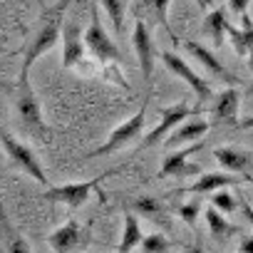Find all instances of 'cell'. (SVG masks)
Here are the masks:
<instances>
[{
    "instance_id": "603a6c76",
    "label": "cell",
    "mask_w": 253,
    "mask_h": 253,
    "mask_svg": "<svg viewBox=\"0 0 253 253\" xmlns=\"http://www.w3.org/2000/svg\"><path fill=\"white\" fill-rule=\"evenodd\" d=\"M99 5L104 8V13H107V18L112 20V25H114V33L122 38L124 35V0H99Z\"/></svg>"
},
{
    "instance_id": "2e32d148",
    "label": "cell",
    "mask_w": 253,
    "mask_h": 253,
    "mask_svg": "<svg viewBox=\"0 0 253 253\" xmlns=\"http://www.w3.org/2000/svg\"><path fill=\"white\" fill-rule=\"evenodd\" d=\"M213 159L228 171V174H246V169L251 167V157L236 147H218L213 149Z\"/></svg>"
},
{
    "instance_id": "e575fe53",
    "label": "cell",
    "mask_w": 253,
    "mask_h": 253,
    "mask_svg": "<svg viewBox=\"0 0 253 253\" xmlns=\"http://www.w3.org/2000/svg\"><path fill=\"white\" fill-rule=\"evenodd\" d=\"M246 60H248V67H251V72H253V50L248 52V57H246Z\"/></svg>"
},
{
    "instance_id": "7402d4cb",
    "label": "cell",
    "mask_w": 253,
    "mask_h": 253,
    "mask_svg": "<svg viewBox=\"0 0 253 253\" xmlns=\"http://www.w3.org/2000/svg\"><path fill=\"white\" fill-rule=\"evenodd\" d=\"M206 223H209V231H211V236L213 238H228L231 233H236V226H231L228 221H226V216H221L213 206L211 209H206Z\"/></svg>"
},
{
    "instance_id": "d6a6232c",
    "label": "cell",
    "mask_w": 253,
    "mask_h": 253,
    "mask_svg": "<svg viewBox=\"0 0 253 253\" xmlns=\"http://www.w3.org/2000/svg\"><path fill=\"white\" fill-rule=\"evenodd\" d=\"M196 5L206 10V8H213V0H196Z\"/></svg>"
},
{
    "instance_id": "5bb4252c",
    "label": "cell",
    "mask_w": 253,
    "mask_h": 253,
    "mask_svg": "<svg viewBox=\"0 0 253 253\" xmlns=\"http://www.w3.org/2000/svg\"><path fill=\"white\" fill-rule=\"evenodd\" d=\"M186 47H189V52H191V55H194V57H196V60H199V62H201V65L216 77V80H221V82H226V84H236V77L221 65V60H218L209 47H204V45H199V42H191V40L186 42Z\"/></svg>"
},
{
    "instance_id": "277c9868",
    "label": "cell",
    "mask_w": 253,
    "mask_h": 253,
    "mask_svg": "<svg viewBox=\"0 0 253 253\" xmlns=\"http://www.w3.org/2000/svg\"><path fill=\"white\" fill-rule=\"evenodd\" d=\"M84 47L92 52L94 60H99L102 65H109V62H122V52L119 47L112 42V38L107 35V30L102 28V20H99V8L92 5L89 10V28L84 33Z\"/></svg>"
},
{
    "instance_id": "1f68e13d",
    "label": "cell",
    "mask_w": 253,
    "mask_h": 253,
    "mask_svg": "<svg viewBox=\"0 0 253 253\" xmlns=\"http://www.w3.org/2000/svg\"><path fill=\"white\" fill-rule=\"evenodd\" d=\"M186 253H204V248H201V243L196 241L194 246H189V248H186Z\"/></svg>"
},
{
    "instance_id": "4fadbf2b",
    "label": "cell",
    "mask_w": 253,
    "mask_h": 253,
    "mask_svg": "<svg viewBox=\"0 0 253 253\" xmlns=\"http://www.w3.org/2000/svg\"><path fill=\"white\" fill-rule=\"evenodd\" d=\"M238 109H241V92H238L236 87H228V89H223V92L216 97L213 119L221 122V124L236 126V124H238Z\"/></svg>"
},
{
    "instance_id": "5b68a950",
    "label": "cell",
    "mask_w": 253,
    "mask_h": 253,
    "mask_svg": "<svg viewBox=\"0 0 253 253\" xmlns=\"http://www.w3.org/2000/svg\"><path fill=\"white\" fill-rule=\"evenodd\" d=\"M18 117L30 134H35L38 139H50V129L42 119V112L30 82H18Z\"/></svg>"
},
{
    "instance_id": "8992f818",
    "label": "cell",
    "mask_w": 253,
    "mask_h": 253,
    "mask_svg": "<svg viewBox=\"0 0 253 253\" xmlns=\"http://www.w3.org/2000/svg\"><path fill=\"white\" fill-rule=\"evenodd\" d=\"M201 109L204 107H191V104H186V102H176V104H167L164 109H162V122L154 126V129L144 137V142H142V147H157L159 142H164L176 126L181 124V122H186L189 117H196V114H201Z\"/></svg>"
},
{
    "instance_id": "d590c367",
    "label": "cell",
    "mask_w": 253,
    "mask_h": 253,
    "mask_svg": "<svg viewBox=\"0 0 253 253\" xmlns=\"http://www.w3.org/2000/svg\"><path fill=\"white\" fill-rule=\"evenodd\" d=\"M5 50V38H0V52Z\"/></svg>"
},
{
    "instance_id": "ba28073f",
    "label": "cell",
    "mask_w": 253,
    "mask_h": 253,
    "mask_svg": "<svg viewBox=\"0 0 253 253\" xmlns=\"http://www.w3.org/2000/svg\"><path fill=\"white\" fill-rule=\"evenodd\" d=\"M62 65L67 70H77L82 75H89V62L84 60V35L77 23L62 25Z\"/></svg>"
},
{
    "instance_id": "9c48e42d",
    "label": "cell",
    "mask_w": 253,
    "mask_h": 253,
    "mask_svg": "<svg viewBox=\"0 0 253 253\" xmlns=\"http://www.w3.org/2000/svg\"><path fill=\"white\" fill-rule=\"evenodd\" d=\"M162 60H164V65H167L176 77H181V80L194 89V94H196L199 104H204L206 99H211V94H213V92H211V84H209L201 75H196V72H194V70H191V67H189V65L176 55V52H164V55H162Z\"/></svg>"
},
{
    "instance_id": "9a60e30c",
    "label": "cell",
    "mask_w": 253,
    "mask_h": 253,
    "mask_svg": "<svg viewBox=\"0 0 253 253\" xmlns=\"http://www.w3.org/2000/svg\"><path fill=\"white\" fill-rule=\"evenodd\" d=\"M209 119L204 117H189L186 122H181V126H176V132L171 137H167V144H184V142H199L206 132H209Z\"/></svg>"
},
{
    "instance_id": "836d02e7",
    "label": "cell",
    "mask_w": 253,
    "mask_h": 253,
    "mask_svg": "<svg viewBox=\"0 0 253 253\" xmlns=\"http://www.w3.org/2000/svg\"><path fill=\"white\" fill-rule=\"evenodd\" d=\"M251 126H253V117H248V119L241 122V129H251Z\"/></svg>"
},
{
    "instance_id": "d6986e66",
    "label": "cell",
    "mask_w": 253,
    "mask_h": 253,
    "mask_svg": "<svg viewBox=\"0 0 253 253\" xmlns=\"http://www.w3.org/2000/svg\"><path fill=\"white\" fill-rule=\"evenodd\" d=\"M142 238H144V233H142V226H139L137 213L124 209V231H122V241L117 246V253H132L142 243Z\"/></svg>"
},
{
    "instance_id": "7c38bea8",
    "label": "cell",
    "mask_w": 253,
    "mask_h": 253,
    "mask_svg": "<svg viewBox=\"0 0 253 253\" xmlns=\"http://www.w3.org/2000/svg\"><path fill=\"white\" fill-rule=\"evenodd\" d=\"M47 243L55 253H75L82 246V228L75 218L65 221L57 231H52L47 236Z\"/></svg>"
},
{
    "instance_id": "8d00e7d4",
    "label": "cell",
    "mask_w": 253,
    "mask_h": 253,
    "mask_svg": "<svg viewBox=\"0 0 253 253\" xmlns=\"http://www.w3.org/2000/svg\"><path fill=\"white\" fill-rule=\"evenodd\" d=\"M251 92H253V87H251Z\"/></svg>"
},
{
    "instance_id": "30bf717a",
    "label": "cell",
    "mask_w": 253,
    "mask_h": 253,
    "mask_svg": "<svg viewBox=\"0 0 253 253\" xmlns=\"http://www.w3.org/2000/svg\"><path fill=\"white\" fill-rule=\"evenodd\" d=\"M132 45H134V52H137V60H139L142 77H144V82H149L152 80V72H154V40H152L149 25L142 18H137V23H134Z\"/></svg>"
},
{
    "instance_id": "83f0119b",
    "label": "cell",
    "mask_w": 253,
    "mask_h": 253,
    "mask_svg": "<svg viewBox=\"0 0 253 253\" xmlns=\"http://www.w3.org/2000/svg\"><path fill=\"white\" fill-rule=\"evenodd\" d=\"M132 206H134V211H137V213H142V216H157V213L162 211V206H159L154 199H144V196H142V199H137Z\"/></svg>"
},
{
    "instance_id": "3957f363",
    "label": "cell",
    "mask_w": 253,
    "mask_h": 253,
    "mask_svg": "<svg viewBox=\"0 0 253 253\" xmlns=\"http://www.w3.org/2000/svg\"><path fill=\"white\" fill-rule=\"evenodd\" d=\"M144 122H147V99H144V104L126 119V122H122L119 126H114V132L109 134V139L102 144V147H97L94 152H89L87 157L92 159V157H104V154H114V152H119V149H124L126 144H132V142H137L139 139V134H142V129H144Z\"/></svg>"
},
{
    "instance_id": "ffe728a7",
    "label": "cell",
    "mask_w": 253,
    "mask_h": 253,
    "mask_svg": "<svg viewBox=\"0 0 253 253\" xmlns=\"http://www.w3.org/2000/svg\"><path fill=\"white\" fill-rule=\"evenodd\" d=\"M228 20H226V10L223 8H211L209 15L204 18V30L211 35L213 45L221 47L223 45V38H226V30H228Z\"/></svg>"
},
{
    "instance_id": "52a82bcc",
    "label": "cell",
    "mask_w": 253,
    "mask_h": 253,
    "mask_svg": "<svg viewBox=\"0 0 253 253\" xmlns=\"http://www.w3.org/2000/svg\"><path fill=\"white\" fill-rule=\"evenodd\" d=\"M0 147L5 149V154L15 162V167H20L28 176H33V179L40 181V184H47V174L42 171V167H40L38 157L33 154V149H30L28 144L18 142L10 132L3 129V126H0Z\"/></svg>"
},
{
    "instance_id": "f546056e",
    "label": "cell",
    "mask_w": 253,
    "mask_h": 253,
    "mask_svg": "<svg viewBox=\"0 0 253 253\" xmlns=\"http://www.w3.org/2000/svg\"><path fill=\"white\" fill-rule=\"evenodd\" d=\"M241 213H243V218L253 226V206H248L246 201H243V206H241Z\"/></svg>"
},
{
    "instance_id": "484cf974",
    "label": "cell",
    "mask_w": 253,
    "mask_h": 253,
    "mask_svg": "<svg viewBox=\"0 0 253 253\" xmlns=\"http://www.w3.org/2000/svg\"><path fill=\"white\" fill-rule=\"evenodd\" d=\"M176 213L189 223V226H194L196 223V216L201 213V201H189V204H179L176 206Z\"/></svg>"
},
{
    "instance_id": "4316f807",
    "label": "cell",
    "mask_w": 253,
    "mask_h": 253,
    "mask_svg": "<svg viewBox=\"0 0 253 253\" xmlns=\"http://www.w3.org/2000/svg\"><path fill=\"white\" fill-rule=\"evenodd\" d=\"M8 233H10V241H8V253H33L30 251V243L20 236V233H15L10 226H8Z\"/></svg>"
},
{
    "instance_id": "f1b7e54d",
    "label": "cell",
    "mask_w": 253,
    "mask_h": 253,
    "mask_svg": "<svg viewBox=\"0 0 253 253\" xmlns=\"http://www.w3.org/2000/svg\"><path fill=\"white\" fill-rule=\"evenodd\" d=\"M248 3H251V0H228V8H231V13L243 15V13H248V10H246Z\"/></svg>"
},
{
    "instance_id": "6da1fadb",
    "label": "cell",
    "mask_w": 253,
    "mask_h": 253,
    "mask_svg": "<svg viewBox=\"0 0 253 253\" xmlns=\"http://www.w3.org/2000/svg\"><path fill=\"white\" fill-rule=\"evenodd\" d=\"M70 3H72V0H60V3H55L52 8H47V10L42 13V20H40V25H38L33 40H30L28 47H25V60H23V70H20V82H30V80H28L30 67H33L45 52H50V50L57 45V40H60V35H62V25H65V10L70 8Z\"/></svg>"
},
{
    "instance_id": "cb8c5ba5",
    "label": "cell",
    "mask_w": 253,
    "mask_h": 253,
    "mask_svg": "<svg viewBox=\"0 0 253 253\" xmlns=\"http://www.w3.org/2000/svg\"><path fill=\"white\" fill-rule=\"evenodd\" d=\"M142 248V253H167L169 251V238L167 236H162V233H152V236H147V238H142V243H139Z\"/></svg>"
},
{
    "instance_id": "44dd1931",
    "label": "cell",
    "mask_w": 253,
    "mask_h": 253,
    "mask_svg": "<svg viewBox=\"0 0 253 253\" xmlns=\"http://www.w3.org/2000/svg\"><path fill=\"white\" fill-rule=\"evenodd\" d=\"M169 3L171 0H139L137 3V15H147L149 23H159L164 28H169L167 23V13H169Z\"/></svg>"
},
{
    "instance_id": "ac0fdd59",
    "label": "cell",
    "mask_w": 253,
    "mask_h": 253,
    "mask_svg": "<svg viewBox=\"0 0 253 253\" xmlns=\"http://www.w3.org/2000/svg\"><path fill=\"white\" fill-rule=\"evenodd\" d=\"M241 179L238 176H233V174H218V171H206V174H201V179L196 181V184H191V186H186L184 191H191V194H211V191H216V189H226V186H236Z\"/></svg>"
},
{
    "instance_id": "4dcf8cb0",
    "label": "cell",
    "mask_w": 253,
    "mask_h": 253,
    "mask_svg": "<svg viewBox=\"0 0 253 253\" xmlns=\"http://www.w3.org/2000/svg\"><path fill=\"white\" fill-rule=\"evenodd\" d=\"M238 251L241 253H253V238H243L241 246H238Z\"/></svg>"
},
{
    "instance_id": "e0dca14e",
    "label": "cell",
    "mask_w": 253,
    "mask_h": 253,
    "mask_svg": "<svg viewBox=\"0 0 253 253\" xmlns=\"http://www.w3.org/2000/svg\"><path fill=\"white\" fill-rule=\"evenodd\" d=\"M226 35L231 38L233 50H236L241 57H248V52L253 50V20H251V15L243 13V15H241V28L228 25Z\"/></svg>"
},
{
    "instance_id": "d4e9b609",
    "label": "cell",
    "mask_w": 253,
    "mask_h": 253,
    "mask_svg": "<svg viewBox=\"0 0 253 253\" xmlns=\"http://www.w3.org/2000/svg\"><path fill=\"white\" fill-rule=\"evenodd\" d=\"M211 206L213 209H218V211H223V213H233L238 206H236V199L223 189V191H216L213 196H211Z\"/></svg>"
},
{
    "instance_id": "8fae6325",
    "label": "cell",
    "mask_w": 253,
    "mask_h": 253,
    "mask_svg": "<svg viewBox=\"0 0 253 253\" xmlns=\"http://www.w3.org/2000/svg\"><path fill=\"white\" fill-rule=\"evenodd\" d=\"M201 147H204L201 142H194L186 149H179L174 154H167L164 162H162L159 176H191V174H199L201 169L196 164H189V157L196 154V152H201Z\"/></svg>"
},
{
    "instance_id": "7a4b0ae2",
    "label": "cell",
    "mask_w": 253,
    "mask_h": 253,
    "mask_svg": "<svg viewBox=\"0 0 253 253\" xmlns=\"http://www.w3.org/2000/svg\"><path fill=\"white\" fill-rule=\"evenodd\" d=\"M114 174H119V169H112V171H107V174H99V176H94V179H89V181H72V184L50 186L42 196H45L47 201L62 204V206H67L70 211H75V209H80V206L89 199L92 191H99V184H102L104 179H109V176H114Z\"/></svg>"
}]
</instances>
